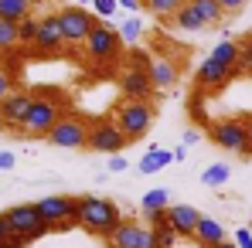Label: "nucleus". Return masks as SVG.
I'll return each mask as SVG.
<instances>
[{
	"label": "nucleus",
	"instance_id": "nucleus-1",
	"mask_svg": "<svg viewBox=\"0 0 252 248\" xmlns=\"http://www.w3.org/2000/svg\"><path fill=\"white\" fill-rule=\"evenodd\" d=\"M120 224H123V214H120V207L113 204L109 197H92V194L82 197V218H79V228L92 231V235L109 238Z\"/></svg>",
	"mask_w": 252,
	"mask_h": 248
},
{
	"label": "nucleus",
	"instance_id": "nucleus-2",
	"mask_svg": "<svg viewBox=\"0 0 252 248\" xmlns=\"http://www.w3.org/2000/svg\"><path fill=\"white\" fill-rule=\"evenodd\" d=\"M62 109H65V106H62V99H58L51 88L41 92V95H34L31 112H28V119H24V126H21V136H48L51 126L65 116Z\"/></svg>",
	"mask_w": 252,
	"mask_h": 248
},
{
	"label": "nucleus",
	"instance_id": "nucleus-3",
	"mask_svg": "<svg viewBox=\"0 0 252 248\" xmlns=\"http://www.w3.org/2000/svg\"><path fill=\"white\" fill-rule=\"evenodd\" d=\"M38 214L51 231H65V228H75L79 218H82V197H62V194H51L38 201Z\"/></svg>",
	"mask_w": 252,
	"mask_h": 248
},
{
	"label": "nucleus",
	"instance_id": "nucleus-4",
	"mask_svg": "<svg viewBox=\"0 0 252 248\" xmlns=\"http://www.w3.org/2000/svg\"><path fill=\"white\" fill-rule=\"evenodd\" d=\"M211 143L228 150V153H239V157H252V133L249 123L242 116H232V119H221V123L211 126Z\"/></svg>",
	"mask_w": 252,
	"mask_h": 248
},
{
	"label": "nucleus",
	"instance_id": "nucleus-5",
	"mask_svg": "<svg viewBox=\"0 0 252 248\" xmlns=\"http://www.w3.org/2000/svg\"><path fill=\"white\" fill-rule=\"evenodd\" d=\"M154 116H157V112H154V106H150V102H136V99H123V102H120V109H116V123H120V129L126 133V139H129V143L150 133Z\"/></svg>",
	"mask_w": 252,
	"mask_h": 248
},
{
	"label": "nucleus",
	"instance_id": "nucleus-6",
	"mask_svg": "<svg viewBox=\"0 0 252 248\" xmlns=\"http://www.w3.org/2000/svg\"><path fill=\"white\" fill-rule=\"evenodd\" d=\"M44 139L51 146H58V150H85L89 146V123L82 116H75V112H65L58 123L51 126V133Z\"/></svg>",
	"mask_w": 252,
	"mask_h": 248
},
{
	"label": "nucleus",
	"instance_id": "nucleus-7",
	"mask_svg": "<svg viewBox=\"0 0 252 248\" xmlns=\"http://www.w3.org/2000/svg\"><path fill=\"white\" fill-rule=\"evenodd\" d=\"M58 21H62L65 44H85V41H89V34L95 31V24H99V17H95L92 10L79 7V3L62 7V10H58Z\"/></svg>",
	"mask_w": 252,
	"mask_h": 248
},
{
	"label": "nucleus",
	"instance_id": "nucleus-8",
	"mask_svg": "<svg viewBox=\"0 0 252 248\" xmlns=\"http://www.w3.org/2000/svg\"><path fill=\"white\" fill-rule=\"evenodd\" d=\"M126 143H129V139H126V133L120 129L116 119H95V123H89V146H85V150L116 157Z\"/></svg>",
	"mask_w": 252,
	"mask_h": 248
},
{
	"label": "nucleus",
	"instance_id": "nucleus-9",
	"mask_svg": "<svg viewBox=\"0 0 252 248\" xmlns=\"http://www.w3.org/2000/svg\"><path fill=\"white\" fill-rule=\"evenodd\" d=\"M120 92L123 99H136V102H150V95L157 92L154 79H150V65L143 58H133V65L120 75Z\"/></svg>",
	"mask_w": 252,
	"mask_h": 248
},
{
	"label": "nucleus",
	"instance_id": "nucleus-10",
	"mask_svg": "<svg viewBox=\"0 0 252 248\" xmlns=\"http://www.w3.org/2000/svg\"><path fill=\"white\" fill-rule=\"evenodd\" d=\"M120 51H123L120 31L109 28V24H95V31H92L89 41H85V55H89L92 61H113Z\"/></svg>",
	"mask_w": 252,
	"mask_h": 248
},
{
	"label": "nucleus",
	"instance_id": "nucleus-11",
	"mask_svg": "<svg viewBox=\"0 0 252 248\" xmlns=\"http://www.w3.org/2000/svg\"><path fill=\"white\" fill-rule=\"evenodd\" d=\"M7 218H10L14 235H24L28 242H34V238H41V235L51 231V228L41 221V214H38V204H17V207L7 211Z\"/></svg>",
	"mask_w": 252,
	"mask_h": 248
},
{
	"label": "nucleus",
	"instance_id": "nucleus-12",
	"mask_svg": "<svg viewBox=\"0 0 252 248\" xmlns=\"http://www.w3.org/2000/svg\"><path fill=\"white\" fill-rule=\"evenodd\" d=\"M109 245L113 248H154V235L147 224L133 221V218H123V224L109 235Z\"/></svg>",
	"mask_w": 252,
	"mask_h": 248
},
{
	"label": "nucleus",
	"instance_id": "nucleus-13",
	"mask_svg": "<svg viewBox=\"0 0 252 248\" xmlns=\"http://www.w3.org/2000/svg\"><path fill=\"white\" fill-rule=\"evenodd\" d=\"M31 102H34V95H28V92H10V95L0 102V126H3V129H21L24 119H28V112H31Z\"/></svg>",
	"mask_w": 252,
	"mask_h": 248
},
{
	"label": "nucleus",
	"instance_id": "nucleus-14",
	"mask_svg": "<svg viewBox=\"0 0 252 248\" xmlns=\"http://www.w3.org/2000/svg\"><path fill=\"white\" fill-rule=\"evenodd\" d=\"M167 224L177 231V238H194L198 224H201V211L191 204H170L167 207Z\"/></svg>",
	"mask_w": 252,
	"mask_h": 248
},
{
	"label": "nucleus",
	"instance_id": "nucleus-15",
	"mask_svg": "<svg viewBox=\"0 0 252 248\" xmlns=\"http://www.w3.org/2000/svg\"><path fill=\"white\" fill-rule=\"evenodd\" d=\"M232 75H235L232 68H225L221 61H215V58L208 55V58L198 65V75H194V82L201 85V88H221V85L228 82Z\"/></svg>",
	"mask_w": 252,
	"mask_h": 248
},
{
	"label": "nucleus",
	"instance_id": "nucleus-16",
	"mask_svg": "<svg viewBox=\"0 0 252 248\" xmlns=\"http://www.w3.org/2000/svg\"><path fill=\"white\" fill-rule=\"evenodd\" d=\"M62 44H65V34H62V21H58V14L41 17V28H38L34 48H41V51H58Z\"/></svg>",
	"mask_w": 252,
	"mask_h": 248
},
{
	"label": "nucleus",
	"instance_id": "nucleus-17",
	"mask_svg": "<svg viewBox=\"0 0 252 248\" xmlns=\"http://www.w3.org/2000/svg\"><path fill=\"white\" fill-rule=\"evenodd\" d=\"M194 242L201 248H215V245H221V242H228V231H225L221 221L201 214V224H198V231H194Z\"/></svg>",
	"mask_w": 252,
	"mask_h": 248
},
{
	"label": "nucleus",
	"instance_id": "nucleus-18",
	"mask_svg": "<svg viewBox=\"0 0 252 248\" xmlns=\"http://www.w3.org/2000/svg\"><path fill=\"white\" fill-rule=\"evenodd\" d=\"M150 79H154V88H170V85H177V79H181V68L170 58H154L150 61Z\"/></svg>",
	"mask_w": 252,
	"mask_h": 248
},
{
	"label": "nucleus",
	"instance_id": "nucleus-19",
	"mask_svg": "<svg viewBox=\"0 0 252 248\" xmlns=\"http://www.w3.org/2000/svg\"><path fill=\"white\" fill-rule=\"evenodd\" d=\"M167 164H174V150H164V146H150V150L143 153V160H140V173H143V177H150V173L164 170Z\"/></svg>",
	"mask_w": 252,
	"mask_h": 248
},
{
	"label": "nucleus",
	"instance_id": "nucleus-20",
	"mask_svg": "<svg viewBox=\"0 0 252 248\" xmlns=\"http://www.w3.org/2000/svg\"><path fill=\"white\" fill-rule=\"evenodd\" d=\"M211 58H215V61H221L225 68H232V72L239 75V58H242V48H239V41H218L215 48H211Z\"/></svg>",
	"mask_w": 252,
	"mask_h": 248
},
{
	"label": "nucleus",
	"instance_id": "nucleus-21",
	"mask_svg": "<svg viewBox=\"0 0 252 248\" xmlns=\"http://www.w3.org/2000/svg\"><path fill=\"white\" fill-rule=\"evenodd\" d=\"M174 28H181V31H205L208 24L201 21V14L194 10V3L188 0V3H184V7L174 14Z\"/></svg>",
	"mask_w": 252,
	"mask_h": 248
},
{
	"label": "nucleus",
	"instance_id": "nucleus-22",
	"mask_svg": "<svg viewBox=\"0 0 252 248\" xmlns=\"http://www.w3.org/2000/svg\"><path fill=\"white\" fill-rule=\"evenodd\" d=\"M188 0H143V10L154 14L157 21H174V14L184 7Z\"/></svg>",
	"mask_w": 252,
	"mask_h": 248
},
{
	"label": "nucleus",
	"instance_id": "nucleus-23",
	"mask_svg": "<svg viewBox=\"0 0 252 248\" xmlns=\"http://www.w3.org/2000/svg\"><path fill=\"white\" fill-rule=\"evenodd\" d=\"M0 17L21 24L24 17H31V0H0Z\"/></svg>",
	"mask_w": 252,
	"mask_h": 248
},
{
	"label": "nucleus",
	"instance_id": "nucleus-24",
	"mask_svg": "<svg viewBox=\"0 0 252 248\" xmlns=\"http://www.w3.org/2000/svg\"><path fill=\"white\" fill-rule=\"evenodd\" d=\"M191 3H194V10L201 14V21H205L208 28H218V24H221L225 10H221V3H218V0H191Z\"/></svg>",
	"mask_w": 252,
	"mask_h": 248
},
{
	"label": "nucleus",
	"instance_id": "nucleus-25",
	"mask_svg": "<svg viewBox=\"0 0 252 248\" xmlns=\"http://www.w3.org/2000/svg\"><path fill=\"white\" fill-rule=\"evenodd\" d=\"M140 207H143V214H154V211H167V207H170V191H167V187H157V191L143 194Z\"/></svg>",
	"mask_w": 252,
	"mask_h": 248
},
{
	"label": "nucleus",
	"instance_id": "nucleus-26",
	"mask_svg": "<svg viewBox=\"0 0 252 248\" xmlns=\"http://www.w3.org/2000/svg\"><path fill=\"white\" fill-rule=\"evenodd\" d=\"M228 177H232V166L228 164H211L208 170L201 173V184H205V187H221Z\"/></svg>",
	"mask_w": 252,
	"mask_h": 248
},
{
	"label": "nucleus",
	"instance_id": "nucleus-27",
	"mask_svg": "<svg viewBox=\"0 0 252 248\" xmlns=\"http://www.w3.org/2000/svg\"><path fill=\"white\" fill-rule=\"evenodd\" d=\"M21 44V31H17V21H3L0 17V51H10Z\"/></svg>",
	"mask_w": 252,
	"mask_h": 248
},
{
	"label": "nucleus",
	"instance_id": "nucleus-28",
	"mask_svg": "<svg viewBox=\"0 0 252 248\" xmlns=\"http://www.w3.org/2000/svg\"><path fill=\"white\" fill-rule=\"evenodd\" d=\"M150 235H154V248H174V242H177V231L170 228L167 221L164 224H154Z\"/></svg>",
	"mask_w": 252,
	"mask_h": 248
},
{
	"label": "nucleus",
	"instance_id": "nucleus-29",
	"mask_svg": "<svg viewBox=\"0 0 252 248\" xmlns=\"http://www.w3.org/2000/svg\"><path fill=\"white\" fill-rule=\"evenodd\" d=\"M120 38H123V44H136L140 38H143V24H140L136 17L123 21V24H120Z\"/></svg>",
	"mask_w": 252,
	"mask_h": 248
},
{
	"label": "nucleus",
	"instance_id": "nucleus-30",
	"mask_svg": "<svg viewBox=\"0 0 252 248\" xmlns=\"http://www.w3.org/2000/svg\"><path fill=\"white\" fill-rule=\"evenodd\" d=\"M38 28H41V21H38V17H24V21L17 24V31H21V44H34Z\"/></svg>",
	"mask_w": 252,
	"mask_h": 248
},
{
	"label": "nucleus",
	"instance_id": "nucleus-31",
	"mask_svg": "<svg viewBox=\"0 0 252 248\" xmlns=\"http://www.w3.org/2000/svg\"><path fill=\"white\" fill-rule=\"evenodd\" d=\"M116 7H120V0H92V14H95V17H102V21H106V17H113V14H116Z\"/></svg>",
	"mask_w": 252,
	"mask_h": 248
},
{
	"label": "nucleus",
	"instance_id": "nucleus-32",
	"mask_svg": "<svg viewBox=\"0 0 252 248\" xmlns=\"http://www.w3.org/2000/svg\"><path fill=\"white\" fill-rule=\"evenodd\" d=\"M239 48H242V58H239V72H252V34H246V38L239 41Z\"/></svg>",
	"mask_w": 252,
	"mask_h": 248
},
{
	"label": "nucleus",
	"instance_id": "nucleus-33",
	"mask_svg": "<svg viewBox=\"0 0 252 248\" xmlns=\"http://www.w3.org/2000/svg\"><path fill=\"white\" fill-rule=\"evenodd\" d=\"M10 92H14V79H10V72H3V68H0V102H3Z\"/></svg>",
	"mask_w": 252,
	"mask_h": 248
},
{
	"label": "nucleus",
	"instance_id": "nucleus-34",
	"mask_svg": "<svg viewBox=\"0 0 252 248\" xmlns=\"http://www.w3.org/2000/svg\"><path fill=\"white\" fill-rule=\"evenodd\" d=\"M14 235V228H10V218H7V211H0V242H7Z\"/></svg>",
	"mask_w": 252,
	"mask_h": 248
},
{
	"label": "nucleus",
	"instance_id": "nucleus-35",
	"mask_svg": "<svg viewBox=\"0 0 252 248\" xmlns=\"http://www.w3.org/2000/svg\"><path fill=\"white\" fill-rule=\"evenodd\" d=\"M218 3H221V10H225V14H239L249 0H218Z\"/></svg>",
	"mask_w": 252,
	"mask_h": 248
},
{
	"label": "nucleus",
	"instance_id": "nucleus-36",
	"mask_svg": "<svg viewBox=\"0 0 252 248\" xmlns=\"http://www.w3.org/2000/svg\"><path fill=\"white\" fill-rule=\"evenodd\" d=\"M235 245L239 248H252V231L249 228H239V231H235Z\"/></svg>",
	"mask_w": 252,
	"mask_h": 248
},
{
	"label": "nucleus",
	"instance_id": "nucleus-37",
	"mask_svg": "<svg viewBox=\"0 0 252 248\" xmlns=\"http://www.w3.org/2000/svg\"><path fill=\"white\" fill-rule=\"evenodd\" d=\"M14 164H17V157L10 150H0V170H14Z\"/></svg>",
	"mask_w": 252,
	"mask_h": 248
},
{
	"label": "nucleus",
	"instance_id": "nucleus-38",
	"mask_svg": "<svg viewBox=\"0 0 252 248\" xmlns=\"http://www.w3.org/2000/svg\"><path fill=\"white\" fill-rule=\"evenodd\" d=\"M126 166H129V160H123V157H120V153H116V157H113V160H109V170H113V173H123Z\"/></svg>",
	"mask_w": 252,
	"mask_h": 248
},
{
	"label": "nucleus",
	"instance_id": "nucleus-39",
	"mask_svg": "<svg viewBox=\"0 0 252 248\" xmlns=\"http://www.w3.org/2000/svg\"><path fill=\"white\" fill-rule=\"evenodd\" d=\"M198 139H201V133H194V129H188V133H184V139H181V143H184V146H194V143H198Z\"/></svg>",
	"mask_w": 252,
	"mask_h": 248
},
{
	"label": "nucleus",
	"instance_id": "nucleus-40",
	"mask_svg": "<svg viewBox=\"0 0 252 248\" xmlns=\"http://www.w3.org/2000/svg\"><path fill=\"white\" fill-rule=\"evenodd\" d=\"M120 7H123V10H140L143 0H120Z\"/></svg>",
	"mask_w": 252,
	"mask_h": 248
},
{
	"label": "nucleus",
	"instance_id": "nucleus-41",
	"mask_svg": "<svg viewBox=\"0 0 252 248\" xmlns=\"http://www.w3.org/2000/svg\"><path fill=\"white\" fill-rule=\"evenodd\" d=\"M184 157H188V146H184V143H181V146H177V150H174V160H184Z\"/></svg>",
	"mask_w": 252,
	"mask_h": 248
},
{
	"label": "nucleus",
	"instance_id": "nucleus-42",
	"mask_svg": "<svg viewBox=\"0 0 252 248\" xmlns=\"http://www.w3.org/2000/svg\"><path fill=\"white\" fill-rule=\"evenodd\" d=\"M215 248H239L235 242H221V245H215Z\"/></svg>",
	"mask_w": 252,
	"mask_h": 248
},
{
	"label": "nucleus",
	"instance_id": "nucleus-43",
	"mask_svg": "<svg viewBox=\"0 0 252 248\" xmlns=\"http://www.w3.org/2000/svg\"><path fill=\"white\" fill-rule=\"evenodd\" d=\"M3 61H7V51H0V68H3Z\"/></svg>",
	"mask_w": 252,
	"mask_h": 248
},
{
	"label": "nucleus",
	"instance_id": "nucleus-44",
	"mask_svg": "<svg viewBox=\"0 0 252 248\" xmlns=\"http://www.w3.org/2000/svg\"><path fill=\"white\" fill-rule=\"evenodd\" d=\"M75 3H79V7H89V3H92V0H75Z\"/></svg>",
	"mask_w": 252,
	"mask_h": 248
},
{
	"label": "nucleus",
	"instance_id": "nucleus-45",
	"mask_svg": "<svg viewBox=\"0 0 252 248\" xmlns=\"http://www.w3.org/2000/svg\"><path fill=\"white\" fill-rule=\"evenodd\" d=\"M246 123H249V133H252V116H249V119H246Z\"/></svg>",
	"mask_w": 252,
	"mask_h": 248
},
{
	"label": "nucleus",
	"instance_id": "nucleus-46",
	"mask_svg": "<svg viewBox=\"0 0 252 248\" xmlns=\"http://www.w3.org/2000/svg\"><path fill=\"white\" fill-rule=\"evenodd\" d=\"M249 231H252V228H249Z\"/></svg>",
	"mask_w": 252,
	"mask_h": 248
}]
</instances>
